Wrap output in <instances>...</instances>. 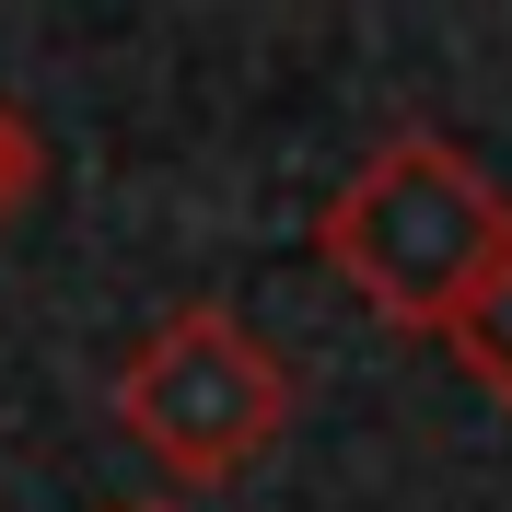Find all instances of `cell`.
Returning a JSON list of instances; mask_svg holds the SVG:
<instances>
[{"mask_svg":"<svg viewBox=\"0 0 512 512\" xmlns=\"http://www.w3.org/2000/svg\"><path fill=\"white\" fill-rule=\"evenodd\" d=\"M315 256L373 326L396 338H443L466 303L512 268V187L478 152H454L431 128L384 140L350 187L315 210Z\"/></svg>","mask_w":512,"mask_h":512,"instance_id":"1","label":"cell"},{"mask_svg":"<svg viewBox=\"0 0 512 512\" xmlns=\"http://www.w3.org/2000/svg\"><path fill=\"white\" fill-rule=\"evenodd\" d=\"M117 419L163 478L222 489L303 419V373L256 338L233 303H175V315L117 361Z\"/></svg>","mask_w":512,"mask_h":512,"instance_id":"2","label":"cell"},{"mask_svg":"<svg viewBox=\"0 0 512 512\" xmlns=\"http://www.w3.org/2000/svg\"><path fill=\"white\" fill-rule=\"evenodd\" d=\"M443 350L466 361V384H478V396H501V408H512V268L443 326Z\"/></svg>","mask_w":512,"mask_h":512,"instance_id":"3","label":"cell"},{"mask_svg":"<svg viewBox=\"0 0 512 512\" xmlns=\"http://www.w3.org/2000/svg\"><path fill=\"white\" fill-rule=\"evenodd\" d=\"M35 175H47V152H35V128L0 105V222H12V210L35 198Z\"/></svg>","mask_w":512,"mask_h":512,"instance_id":"4","label":"cell"}]
</instances>
